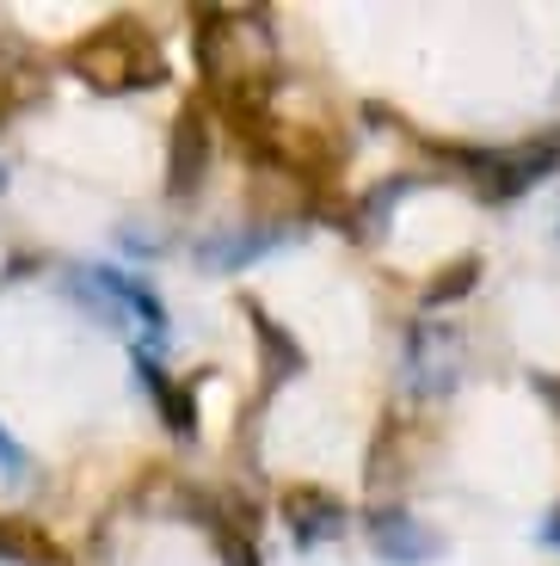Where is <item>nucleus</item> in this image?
<instances>
[{"instance_id":"f257e3e1","label":"nucleus","mask_w":560,"mask_h":566,"mask_svg":"<svg viewBox=\"0 0 560 566\" xmlns=\"http://www.w3.org/2000/svg\"><path fill=\"white\" fill-rule=\"evenodd\" d=\"M74 74L98 93H129V86L167 81V62L136 19H112V25H98L93 38L74 43Z\"/></svg>"},{"instance_id":"f03ea898","label":"nucleus","mask_w":560,"mask_h":566,"mask_svg":"<svg viewBox=\"0 0 560 566\" xmlns=\"http://www.w3.org/2000/svg\"><path fill=\"white\" fill-rule=\"evenodd\" d=\"M167 160H173V172H167V191H173V198L197 191V179H204V167H210V117L197 112V105H185L179 124H173Z\"/></svg>"},{"instance_id":"7ed1b4c3","label":"nucleus","mask_w":560,"mask_h":566,"mask_svg":"<svg viewBox=\"0 0 560 566\" xmlns=\"http://www.w3.org/2000/svg\"><path fill=\"white\" fill-rule=\"evenodd\" d=\"M560 142H523V148H505V155H487L480 160V179H487L492 198H511V191H523L530 179H542L548 167H554Z\"/></svg>"},{"instance_id":"20e7f679","label":"nucleus","mask_w":560,"mask_h":566,"mask_svg":"<svg viewBox=\"0 0 560 566\" xmlns=\"http://www.w3.org/2000/svg\"><path fill=\"white\" fill-rule=\"evenodd\" d=\"M283 517H290V530H295L302 542L339 536V524H345L339 499H333V493H321V486H290V493H283Z\"/></svg>"},{"instance_id":"39448f33","label":"nucleus","mask_w":560,"mask_h":566,"mask_svg":"<svg viewBox=\"0 0 560 566\" xmlns=\"http://www.w3.org/2000/svg\"><path fill=\"white\" fill-rule=\"evenodd\" d=\"M0 554L19 566H62V548L25 517H0Z\"/></svg>"},{"instance_id":"423d86ee","label":"nucleus","mask_w":560,"mask_h":566,"mask_svg":"<svg viewBox=\"0 0 560 566\" xmlns=\"http://www.w3.org/2000/svg\"><path fill=\"white\" fill-rule=\"evenodd\" d=\"M240 314L252 321V333H259V345L271 352V369H278V376H283V369H302V352H295V339H290V333H278V326L266 321V308H259V302H247Z\"/></svg>"},{"instance_id":"0eeeda50","label":"nucleus","mask_w":560,"mask_h":566,"mask_svg":"<svg viewBox=\"0 0 560 566\" xmlns=\"http://www.w3.org/2000/svg\"><path fill=\"white\" fill-rule=\"evenodd\" d=\"M148 382H155V400H160V419H167L173 431H197V407H191V388L167 382V376H155V369H148Z\"/></svg>"},{"instance_id":"6e6552de","label":"nucleus","mask_w":560,"mask_h":566,"mask_svg":"<svg viewBox=\"0 0 560 566\" xmlns=\"http://www.w3.org/2000/svg\"><path fill=\"white\" fill-rule=\"evenodd\" d=\"M376 536H382V548L394 542V554H401V560H419V554H432V536L406 530V524H401V511H382V517H376Z\"/></svg>"},{"instance_id":"1a4fd4ad","label":"nucleus","mask_w":560,"mask_h":566,"mask_svg":"<svg viewBox=\"0 0 560 566\" xmlns=\"http://www.w3.org/2000/svg\"><path fill=\"white\" fill-rule=\"evenodd\" d=\"M475 277H480V259H456L444 277L425 283V302H456V296H468V290H475Z\"/></svg>"},{"instance_id":"9d476101","label":"nucleus","mask_w":560,"mask_h":566,"mask_svg":"<svg viewBox=\"0 0 560 566\" xmlns=\"http://www.w3.org/2000/svg\"><path fill=\"white\" fill-rule=\"evenodd\" d=\"M554 536H560V524H554Z\"/></svg>"}]
</instances>
